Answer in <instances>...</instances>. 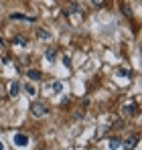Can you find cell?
Segmentation results:
<instances>
[{
  "label": "cell",
  "mask_w": 142,
  "mask_h": 150,
  "mask_svg": "<svg viewBox=\"0 0 142 150\" xmlns=\"http://www.w3.org/2000/svg\"><path fill=\"white\" fill-rule=\"evenodd\" d=\"M31 114H33L35 118H43V116L49 114V108L43 101H33V103H31Z\"/></svg>",
  "instance_id": "obj_1"
},
{
  "label": "cell",
  "mask_w": 142,
  "mask_h": 150,
  "mask_svg": "<svg viewBox=\"0 0 142 150\" xmlns=\"http://www.w3.org/2000/svg\"><path fill=\"white\" fill-rule=\"evenodd\" d=\"M14 144H16L18 148H26V146H28V136L23 134V132H16V134H14Z\"/></svg>",
  "instance_id": "obj_2"
},
{
  "label": "cell",
  "mask_w": 142,
  "mask_h": 150,
  "mask_svg": "<svg viewBox=\"0 0 142 150\" xmlns=\"http://www.w3.org/2000/svg\"><path fill=\"white\" fill-rule=\"evenodd\" d=\"M35 35H37L39 41H51L53 39V35L49 33L47 28H35Z\"/></svg>",
  "instance_id": "obj_3"
},
{
  "label": "cell",
  "mask_w": 142,
  "mask_h": 150,
  "mask_svg": "<svg viewBox=\"0 0 142 150\" xmlns=\"http://www.w3.org/2000/svg\"><path fill=\"white\" fill-rule=\"evenodd\" d=\"M18 91H21V83H18V81H10V85H8V96H10V98H16Z\"/></svg>",
  "instance_id": "obj_4"
},
{
  "label": "cell",
  "mask_w": 142,
  "mask_h": 150,
  "mask_svg": "<svg viewBox=\"0 0 142 150\" xmlns=\"http://www.w3.org/2000/svg\"><path fill=\"white\" fill-rule=\"evenodd\" d=\"M12 45H16V47H26V45H28V39H26L24 35H16V37H12Z\"/></svg>",
  "instance_id": "obj_5"
},
{
  "label": "cell",
  "mask_w": 142,
  "mask_h": 150,
  "mask_svg": "<svg viewBox=\"0 0 142 150\" xmlns=\"http://www.w3.org/2000/svg\"><path fill=\"white\" fill-rule=\"evenodd\" d=\"M10 21H24V23H35V18H33V16H26V14H18V12L10 14Z\"/></svg>",
  "instance_id": "obj_6"
},
{
  "label": "cell",
  "mask_w": 142,
  "mask_h": 150,
  "mask_svg": "<svg viewBox=\"0 0 142 150\" xmlns=\"http://www.w3.org/2000/svg\"><path fill=\"white\" fill-rule=\"evenodd\" d=\"M45 59H47L49 63H55V61H57V51L53 49V47H47V51H45Z\"/></svg>",
  "instance_id": "obj_7"
},
{
  "label": "cell",
  "mask_w": 142,
  "mask_h": 150,
  "mask_svg": "<svg viewBox=\"0 0 142 150\" xmlns=\"http://www.w3.org/2000/svg\"><path fill=\"white\" fill-rule=\"evenodd\" d=\"M23 89H24V93H26V96H37V87H35L33 83H24Z\"/></svg>",
  "instance_id": "obj_8"
},
{
  "label": "cell",
  "mask_w": 142,
  "mask_h": 150,
  "mask_svg": "<svg viewBox=\"0 0 142 150\" xmlns=\"http://www.w3.org/2000/svg\"><path fill=\"white\" fill-rule=\"evenodd\" d=\"M26 77H28L31 81H39V79H41V73H39L37 69H28V71H26Z\"/></svg>",
  "instance_id": "obj_9"
},
{
  "label": "cell",
  "mask_w": 142,
  "mask_h": 150,
  "mask_svg": "<svg viewBox=\"0 0 142 150\" xmlns=\"http://www.w3.org/2000/svg\"><path fill=\"white\" fill-rule=\"evenodd\" d=\"M136 142H138V140H136V136H130L122 146H124V148H136Z\"/></svg>",
  "instance_id": "obj_10"
},
{
  "label": "cell",
  "mask_w": 142,
  "mask_h": 150,
  "mask_svg": "<svg viewBox=\"0 0 142 150\" xmlns=\"http://www.w3.org/2000/svg\"><path fill=\"white\" fill-rule=\"evenodd\" d=\"M108 146H110L112 150H116V148H122V140H120V138H112Z\"/></svg>",
  "instance_id": "obj_11"
},
{
  "label": "cell",
  "mask_w": 142,
  "mask_h": 150,
  "mask_svg": "<svg viewBox=\"0 0 142 150\" xmlns=\"http://www.w3.org/2000/svg\"><path fill=\"white\" fill-rule=\"evenodd\" d=\"M63 89H65V87H63L61 81H53V91H55V93H63Z\"/></svg>",
  "instance_id": "obj_12"
},
{
  "label": "cell",
  "mask_w": 142,
  "mask_h": 150,
  "mask_svg": "<svg viewBox=\"0 0 142 150\" xmlns=\"http://www.w3.org/2000/svg\"><path fill=\"white\" fill-rule=\"evenodd\" d=\"M134 110H136V108H134V103L124 105V114H126V116H132V114H134Z\"/></svg>",
  "instance_id": "obj_13"
},
{
  "label": "cell",
  "mask_w": 142,
  "mask_h": 150,
  "mask_svg": "<svg viewBox=\"0 0 142 150\" xmlns=\"http://www.w3.org/2000/svg\"><path fill=\"white\" fill-rule=\"evenodd\" d=\"M118 75L120 77H124V79H130V69H124V67H122V69H118Z\"/></svg>",
  "instance_id": "obj_14"
},
{
  "label": "cell",
  "mask_w": 142,
  "mask_h": 150,
  "mask_svg": "<svg viewBox=\"0 0 142 150\" xmlns=\"http://www.w3.org/2000/svg\"><path fill=\"white\" fill-rule=\"evenodd\" d=\"M75 12H79V6H77L75 2H71V4H69V10H67L65 14H75Z\"/></svg>",
  "instance_id": "obj_15"
},
{
  "label": "cell",
  "mask_w": 142,
  "mask_h": 150,
  "mask_svg": "<svg viewBox=\"0 0 142 150\" xmlns=\"http://www.w3.org/2000/svg\"><path fill=\"white\" fill-rule=\"evenodd\" d=\"M104 2H106V0H92L94 6H104Z\"/></svg>",
  "instance_id": "obj_16"
},
{
  "label": "cell",
  "mask_w": 142,
  "mask_h": 150,
  "mask_svg": "<svg viewBox=\"0 0 142 150\" xmlns=\"http://www.w3.org/2000/svg\"><path fill=\"white\" fill-rule=\"evenodd\" d=\"M63 65H65V67H71V59L69 57H63Z\"/></svg>",
  "instance_id": "obj_17"
},
{
  "label": "cell",
  "mask_w": 142,
  "mask_h": 150,
  "mask_svg": "<svg viewBox=\"0 0 142 150\" xmlns=\"http://www.w3.org/2000/svg\"><path fill=\"white\" fill-rule=\"evenodd\" d=\"M2 148H4V144H2V142H0V150H2Z\"/></svg>",
  "instance_id": "obj_18"
}]
</instances>
